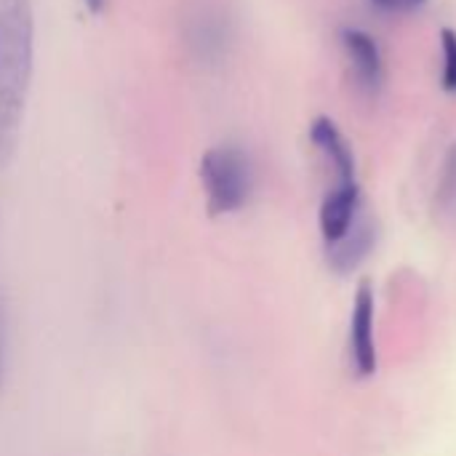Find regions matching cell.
Masks as SVG:
<instances>
[{
  "label": "cell",
  "instance_id": "1",
  "mask_svg": "<svg viewBox=\"0 0 456 456\" xmlns=\"http://www.w3.org/2000/svg\"><path fill=\"white\" fill-rule=\"evenodd\" d=\"M32 0H0V168L19 150L32 83Z\"/></svg>",
  "mask_w": 456,
  "mask_h": 456
},
{
  "label": "cell",
  "instance_id": "2",
  "mask_svg": "<svg viewBox=\"0 0 456 456\" xmlns=\"http://www.w3.org/2000/svg\"><path fill=\"white\" fill-rule=\"evenodd\" d=\"M200 184L214 216L240 211L254 192V166L238 144L206 150L200 160Z\"/></svg>",
  "mask_w": 456,
  "mask_h": 456
},
{
  "label": "cell",
  "instance_id": "3",
  "mask_svg": "<svg viewBox=\"0 0 456 456\" xmlns=\"http://www.w3.org/2000/svg\"><path fill=\"white\" fill-rule=\"evenodd\" d=\"M184 43L190 53L203 61L214 64L224 56L230 45V21L227 13L216 3H195L184 16Z\"/></svg>",
  "mask_w": 456,
  "mask_h": 456
},
{
  "label": "cell",
  "instance_id": "4",
  "mask_svg": "<svg viewBox=\"0 0 456 456\" xmlns=\"http://www.w3.org/2000/svg\"><path fill=\"white\" fill-rule=\"evenodd\" d=\"M350 355L361 377L377 371V345H374V291L369 283L358 286L350 321Z\"/></svg>",
  "mask_w": 456,
  "mask_h": 456
},
{
  "label": "cell",
  "instance_id": "5",
  "mask_svg": "<svg viewBox=\"0 0 456 456\" xmlns=\"http://www.w3.org/2000/svg\"><path fill=\"white\" fill-rule=\"evenodd\" d=\"M361 216V187L358 182H339L321 206V232L326 246L337 243L353 222Z\"/></svg>",
  "mask_w": 456,
  "mask_h": 456
},
{
  "label": "cell",
  "instance_id": "6",
  "mask_svg": "<svg viewBox=\"0 0 456 456\" xmlns=\"http://www.w3.org/2000/svg\"><path fill=\"white\" fill-rule=\"evenodd\" d=\"M342 45L353 61L358 86L366 88L369 94H377L385 83V64H382V51H379L377 40L363 29H345Z\"/></svg>",
  "mask_w": 456,
  "mask_h": 456
},
{
  "label": "cell",
  "instance_id": "7",
  "mask_svg": "<svg viewBox=\"0 0 456 456\" xmlns=\"http://www.w3.org/2000/svg\"><path fill=\"white\" fill-rule=\"evenodd\" d=\"M374 240H377V230H374V224L361 214L355 222H353V227L337 240V243H329L326 248H329V265H331V270H337V273H353L369 254H371V248H374Z\"/></svg>",
  "mask_w": 456,
  "mask_h": 456
},
{
  "label": "cell",
  "instance_id": "8",
  "mask_svg": "<svg viewBox=\"0 0 456 456\" xmlns=\"http://www.w3.org/2000/svg\"><path fill=\"white\" fill-rule=\"evenodd\" d=\"M310 139L315 147L326 155V160L334 166L339 182H355V155L345 134L331 118H315L310 126Z\"/></svg>",
  "mask_w": 456,
  "mask_h": 456
},
{
  "label": "cell",
  "instance_id": "9",
  "mask_svg": "<svg viewBox=\"0 0 456 456\" xmlns=\"http://www.w3.org/2000/svg\"><path fill=\"white\" fill-rule=\"evenodd\" d=\"M438 203H441L444 214L456 219V144L449 150L446 163H444V174H441V184H438Z\"/></svg>",
  "mask_w": 456,
  "mask_h": 456
},
{
  "label": "cell",
  "instance_id": "10",
  "mask_svg": "<svg viewBox=\"0 0 456 456\" xmlns=\"http://www.w3.org/2000/svg\"><path fill=\"white\" fill-rule=\"evenodd\" d=\"M441 45H444V88L449 94H456V32L444 27L441 29Z\"/></svg>",
  "mask_w": 456,
  "mask_h": 456
},
{
  "label": "cell",
  "instance_id": "11",
  "mask_svg": "<svg viewBox=\"0 0 456 456\" xmlns=\"http://www.w3.org/2000/svg\"><path fill=\"white\" fill-rule=\"evenodd\" d=\"M5 358H8V321H5V307L0 299V390L5 379Z\"/></svg>",
  "mask_w": 456,
  "mask_h": 456
},
{
  "label": "cell",
  "instance_id": "12",
  "mask_svg": "<svg viewBox=\"0 0 456 456\" xmlns=\"http://www.w3.org/2000/svg\"><path fill=\"white\" fill-rule=\"evenodd\" d=\"M371 3H377V5H382V8H387V11H417V8H422L428 0H371Z\"/></svg>",
  "mask_w": 456,
  "mask_h": 456
},
{
  "label": "cell",
  "instance_id": "13",
  "mask_svg": "<svg viewBox=\"0 0 456 456\" xmlns=\"http://www.w3.org/2000/svg\"><path fill=\"white\" fill-rule=\"evenodd\" d=\"M83 3H86V8H88L91 13H99V11L104 8V3H107V0H83Z\"/></svg>",
  "mask_w": 456,
  "mask_h": 456
}]
</instances>
